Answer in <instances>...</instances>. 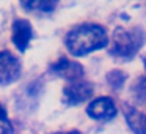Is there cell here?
Listing matches in <instances>:
<instances>
[{"label":"cell","instance_id":"cell-9","mask_svg":"<svg viewBox=\"0 0 146 134\" xmlns=\"http://www.w3.org/2000/svg\"><path fill=\"white\" fill-rule=\"evenodd\" d=\"M24 7L29 8V10H38L47 13V11H52L55 8V3H52V2H27V3H24Z\"/></svg>","mask_w":146,"mask_h":134},{"label":"cell","instance_id":"cell-11","mask_svg":"<svg viewBox=\"0 0 146 134\" xmlns=\"http://www.w3.org/2000/svg\"><path fill=\"white\" fill-rule=\"evenodd\" d=\"M58 134H80L79 131H69V133H58Z\"/></svg>","mask_w":146,"mask_h":134},{"label":"cell","instance_id":"cell-2","mask_svg":"<svg viewBox=\"0 0 146 134\" xmlns=\"http://www.w3.org/2000/svg\"><path fill=\"white\" fill-rule=\"evenodd\" d=\"M143 43V35L138 30H126V29H116L113 35V46L111 52L115 55L121 57H129L133 55L140 49Z\"/></svg>","mask_w":146,"mask_h":134},{"label":"cell","instance_id":"cell-6","mask_svg":"<svg viewBox=\"0 0 146 134\" xmlns=\"http://www.w3.org/2000/svg\"><path fill=\"white\" fill-rule=\"evenodd\" d=\"M33 36V30L29 21L16 19L13 22V43L21 52H24Z\"/></svg>","mask_w":146,"mask_h":134},{"label":"cell","instance_id":"cell-3","mask_svg":"<svg viewBox=\"0 0 146 134\" xmlns=\"http://www.w3.org/2000/svg\"><path fill=\"white\" fill-rule=\"evenodd\" d=\"M21 76V63L11 52L2 51L0 52V85L17 80Z\"/></svg>","mask_w":146,"mask_h":134},{"label":"cell","instance_id":"cell-5","mask_svg":"<svg viewBox=\"0 0 146 134\" xmlns=\"http://www.w3.org/2000/svg\"><path fill=\"white\" fill-rule=\"evenodd\" d=\"M93 95V87L88 82H74L68 85L63 92V99L68 104H79L86 99H90Z\"/></svg>","mask_w":146,"mask_h":134},{"label":"cell","instance_id":"cell-1","mask_svg":"<svg viewBox=\"0 0 146 134\" xmlns=\"http://www.w3.org/2000/svg\"><path fill=\"white\" fill-rule=\"evenodd\" d=\"M107 32L96 24H83L66 35V48L76 57L86 55L107 44Z\"/></svg>","mask_w":146,"mask_h":134},{"label":"cell","instance_id":"cell-7","mask_svg":"<svg viewBox=\"0 0 146 134\" xmlns=\"http://www.w3.org/2000/svg\"><path fill=\"white\" fill-rule=\"evenodd\" d=\"M52 71L57 73L58 76L64 77V79H71V80L79 79L83 74V68L79 63L71 62L68 58H60L58 62H55L54 66H52Z\"/></svg>","mask_w":146,"mask_h":134},{"label":"cell","instance_id":"cell-8","mask_svg":"<svg viewBox=\"0 0 146 134\" xmlns=\"http://www.w3.org/2000/svg\"><path fill=\"white\" fill-rule=\"evenodd\" d=\"M0 134H13V125L8 120L7 111L0 104Z\"/></svg>","mask_w":146,"mask_h":134},{"label":"cell","instance_id":"cell-4","mask_svg":"<svg viewBox=\"0 0 146 134\" xmlns=\"http://www.w3.org/2000/svg\"><path fill=\"white\" fill-rule=\"evenodd\" d=\"M86 114L94 120H110L116 115V106L111 98L102 96L90 103L86 107Z\"/></svg>","mask_w":146,"mask_h":134},{"label":"cell","instance_id":"cell-10","mask_svg":"<svg viewBox=\"0 0 146 134\" xmlns=\"http://www.w3.org/2000/svg\"><path fill=\"white\" fill-rule=\"evenodd\" d=\"M135 96L140 99V101L146 103V77L140 79L135 85Z\"/></svg>","mask_w":146,"mask_h":134}]
</instances>
